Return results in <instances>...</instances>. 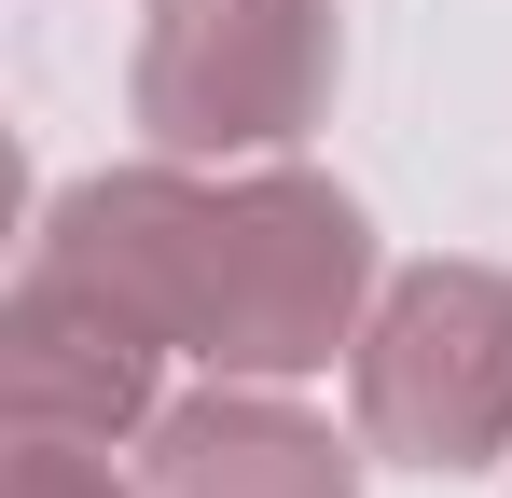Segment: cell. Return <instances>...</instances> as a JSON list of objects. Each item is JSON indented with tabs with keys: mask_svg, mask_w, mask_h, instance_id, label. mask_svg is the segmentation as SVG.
Listing matches in <instances>:
<instances>
[{
	"mask_svg": "<svg viewBox=\"0 0 512 498\" xmlns=\"http://www.w3.org/2000/svg\"><path fill=\"white\" fill-rule=\"evenodd\" d=\"M70 277H97L111 305L167 332V360L194 374H250V388H305L333 374L360 319H374V222L360 194L319 166L263 153V166H194V153H139L97 166L42 208V236Z\"/></svg>",
	"mask_w": 512,
	"mask_h": 498,
	"instance_id": "6da1fadb",
	"label": "cell"
},
{
	"mask_svg": "<svg viewBox=\"0 0 512 498\" xmlns=\"http://www.w3.org/2000/svg\"><path fill=\"white\" fill-rule=\"evenodd\" d=\"M346 415L388 471H499L512 457V277L499 263H402L346 346Z\"/></svg>",
	"mask_w": 512,
	"mask_h": 498,
	"instance_id": "7a4b0ae2",
	"label": "cell"
},
{
	"mask_svg": "<svg viewBox=\"0 0 512 498\" xmlns=\"http://www.w3.org/2000/svg\"><path fill=\"white\" fill-rule=\"evenodd\" d=\"M333 83H346V42L319 0H139L125 111L153 153L263 166L333 111Z\"/></svg>",
	"mask_w": 512,
	"mask_h": 498,
	"instance_id": "3957f363",
	"label": "cell"
},
{
	"mask_svg": "<svg viewBox=\"0 0 512 498\" xmlns=\"http://www.w3.org/2000/svg\"><path fill=\"white\" fill-rule=\"evenodd\" d=\"M0 402L14 429H56V443H139L167 415V332L111 305L97 277H70L56 249H28L0 305Z\"/></svg>",
	"mask_w": 512,
	"mask_h": 498,
	"instance_id": "277c9868",
	"label": "cell"
},
{
	"mask_svg": "<svg viewBox=\"0 0 512 498\" xmlns=\"http://www.w3.org/2000/svg\"><path fill=\"white\" fill-rule=\"evenodd\" d=\"M360 457L374 443H333L291 388L208 374L139 429V498H360Z\"/></svg>",
	"mask_w": 512,
	"mask_h": 498,
	"instance_id": "5b68a950",
	"label": "cell"
},
{
	"mask_svg": "<svg viewBox=\"0 0 512 498\" xmlns=\"http://www.w3.org/2000/svg\"><path fill=\"white\" fill-rule=\"evenodd\" d=\"M0 498H139V485L111 471V443H56V429H14V471H0Z\"/></svg>",
	"mask_w": 512,
	"mask_h": 498,
	"instance_id": "8992f818",
	"label": "cell"
}]
</instances>
